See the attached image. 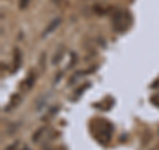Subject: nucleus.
Segmentation results:
<instances>
[{"label":"nucleus","mask_w":159,"mask_h":150,"mask_svg":"<svg viewBox=\"0 0 159 150\" xmlns=\"http://www.w3.org/2000/svg\"><path fill=\"white\" fill-rule=\"evenodd\" d=\"M20 150H32V149H31V148H28V146H23Z\"/></svg>","instance_id":"9d476101"},{"label":"nucleus","mask_w":159,"mask_h":150,"mask_svg":"<svg viewBox=\"0 0 159 150\" xmlns=\"http://www.w3.org/2000/svg\"><path fill=\"white\" fill-rule=\"evenodd\" d=\"M90 132L98 142H101L103 145H107L109 141L111 138V133H113V125L106 121L103 118H96L93 120L90 124Z\"/></svg>","instance_id":"f257e3e1"},{"label":"nucleus","mask_w":159,"mask_h":150,"mask_svg":"<svg viewBox=\"0 0 159 150\" xmlns=\"http://www.w3.org/2000/svg\"><path fill=\"white\" fill-rule=\"evenodd\" d=\"M60 24H61V19H60V17L52 20V21L47 26V28L44 29V32H43L41 36H43V37H45V36H48V35H51V33L54 31V29H56V28L60 26Z\"/></svg>","instance_id":"7ed1b4c3"},{"label":"nucleus","mask_w":159,"mask_h":150,"mask_svg":"<svg viewBox=\"0 0 159 150\" xmlns=\"http://www.w3.org/2000/svg\"><path fill=\"white\" fill-rule=\"evenodd\" d=\"M19 141H15V142H12L11 145H9V146H7V149L6 150H16L17 149V146H19Z\"/></svg>","instance_id":"6e6552de"},{"label":"nucleus","mask_w":159,"mask_h":150,"mask_svg":"<svg viewBox=\"0 0 159 150\" xmlns=\"http://www.w3.org/2000/svg\"><path fill=\"white\" fill-rule=\"evenodd\" d=\"M150 101H151V104H154L155 106L159 108V94H154V96L150 98Z\"/></svg>","instance_id":"0eeeda50"},{"label":"nucleus","mask_w":159,"mask_h":150,"mask_svg":"<svg viewBox=\"0 0 159 150\" xmlns=\"http://www.w3.org/2000/svg\"><path fill=\"white\" fill-rule=\"evenodd\" d=\"M62 56H64L62 51H57V52H56V54H54V57L52 59V64H53V65H56L57 61H60V60L62 59Z\"/></svg>","instance_id":"423d86ee"},{"label":"nucleus","mask_w":159,"mask_h":150,"mask_svg":"<svg viewBox=\"0 0 159 150\" xmlns=\"http://www.w3.org/2000/svg\"><path fill=\"white\" fill-rule=\"evenodd\" d=\"M34 81H36V74H34V72L32 71L31 73H29V76L25 78V81L23 82V85H25L24 87V89H27V91H29L33 85H34Z\"/></svg>","instance_id":"20e7f679"},{"label":"nucleus","mask_w":159,"mask_h":150,"mask_svg":"<svg viewBox=\"0 0 159 150\" xmlns=\"http://www.w3.org/2000/svg\"><path fill=\"white\" fill-rule=\"evenodd\" d=\"M20 101H21V96H20V94H13V96L11 97V100H9V102H8V108L6 109V110H11L12 108L17 106V105L20 104Z\"/></svg>","instance_id":"39448f33"},{"label":"nucleus","mask_w":159,"mask_h":150,"mask_svg":"<svg viewBox=\"0 0 159 150\" xmlns=\"http://www.w3.org/2000/svg\"><path fill=\"white\" fill-rule=\"evenodd\" d=\"M131 16L127 11H117L113 15V28L117 32H123L130 27Z\"/></svg>","instance_id":"f03ea898"},{"label":"nucleus","mask_w":159,"mask_h":150,"mask_svg":"<svg viewBox=\"0 0 159 150\" xmlns=\"http://www.w3.org/2000/svg\"><path fill=\"white\" fill-rule=\"evenodd\" d=\"M28 3H29V0H20V2H19V7H20V9L27 8Z\"/></svg>","instance_id":"1a4fd4ad"}]
</instances>
